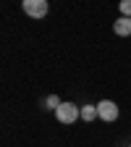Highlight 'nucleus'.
Masks as SVG:
<instances>
[{
    "mask_svg": "<svg viewBox=\"0 0 131 147\" xmlns=\"http://www.w3.org/2000/svg\"><path fill=\"white\" fill-rule=\"evenodd\" d=\"M97 118L105 121V123L118 121V105H116L113 100H100V102H97Z\"/></svg>",
    "mask_w": 131,
    "mask_h": 147,
    "instance_id": "3",
    "label": "nucleus"
},
{
    "mask_svg": "<svg viewBox=\"0 0 131 147\" xmlns=\"http://www.w3.org/2000/svg\"><path fill=\"white\" fill-rule=\"evenodd\" d=\"M97 118V102L92 105V102H87V105H81V121H87V123H92Z\"/></svg>",
    "mask_w": 131,
    "mask_h": 147,
    "instance_id": "5",
    "label": "nucleus"
},
{
    "mask_svg": "<svg viewBox=\"0 0 131 147\" xmlns=\"http://www.w3.org/2000/svg\"><path fill=\"white\" fill-rule=\"evenodd\" d=\"M128 147H131V144H128Z\"/></svg>",
    "mask_w": 131,
    "mask_h": 147,
    "instance_id": "8",
    "label": "nucleus"
},
{
    "mask_svg": "<svg viewBox=\"0 0 131 147\" xmlns=\"http://www.w3.org/2000/svg\"><path fill=\"white\" fill-rule=\"evenodd\" d=\"M118 11H121V16L131 18V0H121V5H118Z\"/></svg>",
    "mask_w": 131,
    "mask_h": 147,
    "instance_id": "7",
    "label": "nucleus"
},
{
    "mask_svg": "<svg viewBox=\"0 0 131 147\" xmlns=\"http://www.w3.org/2000/svg\"><path fill=\"white\" fill-rule=\"evenodd\" d=\"M55 118H58V123H63V126H71V123H76L81 118V108L76 102H66L63 100V105L55 110Z\"/></svg>",
    "mask_w": 131,
    "mask_h": 147,
    "instance_id": "1",
    "label": "nucleus"
},
{
    "mask_svg": "<svg viewBox=\"0 0 131 147\" xmlns=\"http://www.w3.org/2000/svg\"><path fill=\"white\" fill-rule=\"evenodd\" d=\"M60 105H63V100H60L58 95H47V97H45V108H47V110H52V113H55Z\"/></svg>",
    "mask_w": 131,
    "mask_h": 147,
    "instance_id": "6",
    "label": "nucleus"
},
{
    "mask_svg": "<svg viewBox=\"0 0 131 147\" xmlns=\"http://www.w3.org/2000/svg\"><path fill=\"white\" fill-rule=\"evenodd\" d=\"M113 32L118 37H131V18L118 16V21H113Z\"/></svg>",
    "mask_w": 131,
    "mask_h": 147,
    "instance_id": "4",
    "label": "nucleus"
},
{
    "mask_svg": "<svg viewBox=\"0 0 131 147\" xmlns=\"http://www.w3.org/2000/svg\"><path fill=\"white\" fill-rule=\"evenodd\" d=\"M21 8H24V13H26L29 18H45L47 11H50L47 0H24Z\"/></svg>",
    "mask_w": 131,
    "mask_h": 147,
    "instance_id": "2",
    "label": "nucleus"
}]
</instances>
